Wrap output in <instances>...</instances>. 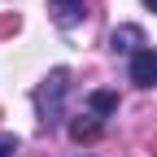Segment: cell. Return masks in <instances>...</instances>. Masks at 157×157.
I'll list each match as a JSON object with an SVG mask.
<instances>
[{
    "label": "cell",
    "instance_id": "cell-8",
    "mask_svg": "<svg viewBox=\"0 0 157 157\" xmlns=\"http://www.w3.org/2000/svg\"><path fill=\"white\" fill-rule=\"evenodd\" d=\"M17 153V140H13V135H0V157H13Z\"/></svg>",
    "mask_w": 157,
    "mask_h": 157
},
{
    "label": "cell",
    "instance_id": "cell-9",
    "mask_svg": "<svg viewBox=\"0 0 157 157\" xmlns=\"http://www.w3.org/2000/svg\"><path fill=\"white\" fill-rule=\"evenodd\" d=\"M144 9H153V13H157V0H144Z\"/></svg>",
    "mask_w": 157,
    "mask_h": 157
},
{
    "label": "cell",
    "instance_id": "cell-7",
    "mask_svg": "<svg viewBox=\"0 0 157 157\" xmlns=\"http://www.w3.org/2000/svg\"><path fill=\"white\" fill-rule=\"evenodd\" d=\"M17 26H22V17H17V13H0V39H5V35H13Z\"/></svg>",
    "mask_w": 157,
    "mask_h": 157
},
{
    "label": "cell",
    "instance_id": "cell-5",
    "mask_svg": "<svg viewBox=\"0 0 157 157\" xmlns=\"http://www.w3.org/2000/svg\"><path fill=\"white\" fill-rule=\"evenodd\" d=\"M109 48H113V52H131V57H135V52H144L148 44H144V31H140V26H118V31L109 35Z\"/></svg>",
    "mask_w": 157,
    "mask_h": 157
},
{
    "label": "cell",
    "instance_id": "cell-6",
    "mask_svg": "<svg viewBox=\"0 0 157 157\" xmlns=\"http://www.w3.org/2000/svg\"><path fill=\"white\" fill-rule=\"evenodd\" d=\"M113 109H118V96H113V92H92V96H87V113L109 118Z\"/></svg>",
    "mask_w": 157,
    "mask_h": 157
},
{
    "label": "cell",
    "instance_id": "cell-2",
    "mask_svg": "<svg viewBox=\"0 0 157 157\" xmlns=\"http://www.w3.org/2000/svg\"><path fill=\"white\" fill-rule=\"evenodd\" d=\"M48 13H52V22L61 31H70L92 13V0H48Z\"/></svg>",
    "mask_w": 157,
    "mask_h": 157
},
{
    "label": "cell",
    "instance_id": "cell-10",
    "mask_svg": "<svg viewBox=\"0 0 157 157\" xmlns=\"http://www.w3.org/2000/svg\"><path fill=\"white\" fill-rule=\"evenodd\" d=\"M148 153H157V135H153V140H148Z\"/></svg>",
    "mask_w": 157,
    "mask_h": 157
},
{
    "label": "cell",
    "instance_id": "cell-1",
    "mask_svg": "<svg viewBox=\"0 0 157 157\" xmlns=\"http://www.w3.org/2000/svg\"><path fill=\"white\" fill-rule=\"evenodd\" d=\"M66 92H70V70L66 66L48 70V78L35 87V113H39L44 127H57L66 118Z\"/></svg>",
    "mask_w": 157,
    "mask_h": 157
},
{
    "label": "cell",
    "instance_id": "cell-3",
    "mask_svg": "<svg viewBox=\"0 0 157 157\" xmlns=\"http://www.w3.org/2000/svg\"><path fill=\"white\" fill-rule=\"evenodd\" d=\"M70 140L74 144H96L101 140V131H105V118H96V113H78V118H70Z\"/></svg>",
    "mask_w": 157,
    "mask_h": 157
},
{
    "label": "cell",
    "instance_id": "cell-4",
    "mask_svg": "<svg viewBox=\"0 0 157 157\" xmlns=\"http://www.w3.org/2000/svg\"><path fill=\"white\" fill-rule=\"evenodd\" d=\"M131 83L135 87H153L157 83V48H144L131 57Z\"/></svg>",
    "mask_w": 157,
    "mask_h": 157
}]
</instances>
